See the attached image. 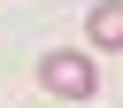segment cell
Wrapping results in <instances>:
<instances>
[{"instance_id": "obj_1", "label": "cell", "mask_w": 123, "mask_h": 108, "mask_svg": "<svg viewBox=\"0 0 123 108\" xmlns=\"http://www.w3.org/2000/svg\"><path fill=\"white\" fill-rule=\"evenodd\" d=\"M38 85H46V93H62V100H92V85H100V69H92L85 54H46V69H38Z\"/></svg>"}, {"instance_id": "obj_2", "label": "cell", "mask_w": 123, "mask_h": 108, "mask_svg": "<svg viewBox=\"0 0 123 108\" xmlns=\"http://www.w3.org/2000/svg\"><path fill=\"white\" fill-rule=\"evenodd\" d=\"M85 31H92V46H123V0H100Z\"/></svg>"}]
</instances>
